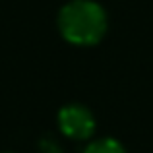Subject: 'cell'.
<instances>
[{"instance_id":"cell-1","label":"cell","mask_w":153,"mask_h":153,"mask_svg":"<svg viewBox=\"0 0 153 153\" xmlns=\"http://www.w3.org/2000/svg\"><path fill=\"white\" fill-rule=\"evenodd\" d=\"M58 27L62 37L74 45H95L107 31V16L97 2L72 0L60 10Z\"/></svg>"},{"instance_id":"cell-3","label":"cell","mask_w":153,"mask_h":153,"mask_svg":"<svg viewBox=\"0 0 153 153\" xmlns=\"http://www.w3.org/2000/svg\"><path fill=\"white\" fill-rule=\"evenodd\" d=\"M85 153H126L124 147L120 146L116 140L112 138H101V140H95L87 146Z\"/></svg>"},{"instance_id":"cell-2","label":"cell","mask_w":153,"mask_h":153,"mask_svg":"<svg viewBox=\"0 0 153 153\" xmlns=\"http://www.w3.org/2000/svg\"><path fill=\"white\" fill-rule=\"evenodd\" d=\"M60 130L74 140H87L95 130V120L89 108L82 105H66L58 112Z\"/></svg>"}]
</instances>
